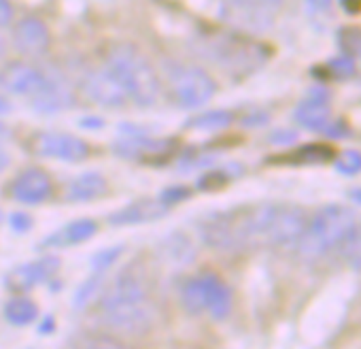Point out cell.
<instances>
[{
	"label": "cell",
	"mask_w": 361,
	"mask_h": 349,
	"mask_svg": "<svg viewBox=\"0 0 361 349\" xmlns=\"http://www.w3.org/2000/svg\"><path fill=\"white\" fill-rule=\"evenodd\" d=\"M348 196H350V199H353L355 203H359V205H361V188H357V190H353V192H350Z\"/></svg>",
	"instance_id": "obj_42"
},
{
	"label": "cell",
	"mask_w": 361,
	"mask_h": 349,
	"mask_svg": "<svg viewBox=\"0 0 361 349\" xmlns=\"http://www.w3.org/2000/svg\"><path fill=\"white\" fill-rule=\"evenodd\" d=\"M5 319L11 326H20V328L30 326L39 319V307L30 298L16 296L5 304Z\"/></svg>",
	"instance_id": "obj_19"
},
{
	"label": "cell",
	"mask_w": 361,
	"mask_h": 349,
	"mask_svg": "<svg viewBox=\"0 0 361 349\" xmlns=\"http://www.w3.org/2000/svg\"><path fill=\"white\" fill-rule=\"evenodd\" d=\"M338 252L348 266H353L357 273H361V222H357L353 226V230L346 235V239L342 241Z\"/></svg>",
	"instance_id": "obj_21"
},
{
	"label": "cell",
	"mask_w": 361,
	"mask_h": 349,
	"mask_svg": "<svg viewBox=\"0 0 361 349\" xmlns=\"http://www.w3.org/2000/svg\"><path fill=\"white\" fill-rule=\"evenodd\" d=\"M245 3H251V5H255V7H259V9H264V11L274 13V11L281 7L283 0H245Z\"/></svg>",
	"instance_id": "obj_35"
},
{
	"label": "cell",
	"mask_w": 361,
	"mask_h": 349,
	"mask_svg": "<svg viewBox=\"0 0 361 349\" xmlns=\"http://www.w3.org/2000/svg\"><path fill=\"white\" fill-rule=\"evenodd\" d=\"M180 304L192 315L209 313L213 319L224 321L232 313V290L215 273H202L188 279L180 288Z\"/></svg>",
	"instance_id": "obj_4"
},
{
	"label": "cell",
	"mask_w": 361,
	"mask_h": 349,
	"mask_svg": "<svg viewBox=\"0 0 361 349\" xmlns=\"http://www.w3.org/2000/svg\"><path fill=\"white\" fill-rule=\"evenodd\" d=\"M234 122V113L232 111H224V109H215V111H207L194 119H190L185 124V128L190 130H202V132H215V130H224Z\"/></svg>",
	"instance_id": "obj_20"
},
{
	"label": "cell",
	"mask_w": 361,
	"mask_h": 349,
	"mask_svg": "<svg viewBox=\"0 0 361 349\" xmlns=\"http://www.w3.org/2000/svg\"><path fill=\"white\" fill-rule=\"evenodd\" d=\"M35 149L43 158H54L62 162H83L90 153L85 141L66 132H41L35 141Z\"/></svg>",
	"instance_id": "obj_9"
},
{
	"label": "cell",
	"mask_w": 361,
	"mask_h": 349,
	"mask_svg": "<svg viewBox=\"0 0 361 349\" xmlns=\"http://www.w3.org/2000/svg\"><path fill=\"white\" fill-rule=\"evenodd\" d=\"M209 52L213 60H217V64H221L230 73H251L268 58V49L264 45L234 37H221L213 41Z\"/></svg>",
	"instance_id": "obj_5"
},
{
	"label": "cell",
	"mask_w": 361,
	"mask_h": 349,
	"mask_svg": "<svg viewBox=\"0 0 361 349\" xmlns=\"http://www.w3.org/2000/svg\"><path fill=\"white\" fill-rule=\"evenodd\" d=\"M266 122H268V115L262 113V111H253L251 115H247V117L243 119L245 126H264Z\"/></svg>",
	"instance_id": "obj_37"
},
{
	"label": "cell",
	"mask_w": 361,
	"mask_h": 349,
	"mask_svg": "<svg viewBox=\"0 0 361 349\" xmlns=\"http://www.w3.org/2000/svg\"><path fill=\"white\" fill-rule=\"evenodd\" d=\"M336 168L342 174H357L361 170V153L359 151H344L338 160H336Z\"/></svg>",
	"instance_id": "obj_27"
},
{
	"label": "cell",
	"mask_w": 361,
	"mask_h": 349,
	"mask_svg": "<svg viewBox=\"0 0 361 349\" xmlns=\"http://www.w3.org/2000/svg\"><path fill=\"white\" fill-rule=\"evenodd\" d=\"M32 226H35V220H32V215H28L26 211H16V213L9 215V228H11L13 232H18V235L30 232Z\"/></svg>",
	"instance_id": "obj_29"
},
{
	"label": "cell",
	"mask_w": 361,
	"mask_h": 349,
	"mask_svg": "<svg viewBox=\"0 0 361 349\" xmlns=\"http://www.w3.org/2000/svg\"><path fill=\"white\" fill-rule=\"evenodd\" d=\"M39 332L41 334H54L56 332V319L51 315H45L43 321H39Z\"/></svg>",
	"instance_id": "obj_38"
},
{
	"label": "cell",
	"mask_w": 361,
	"mask_h": 349,
	"mask_svg": "<svg viewBox=\"0 0 361 349\" xmlns=\"http://www.w3.org/2000/svg\"><path fill=\"white\" fill-rule=\"evenodd\" d=\"M293 155H295V162H308V164H312V162H325V160H329L334 155V151L329 147H325V145H306L300 151H295Z\"/></svg>",
	"instance_id": "obj_26"
},
{
	"label": "cell",
	"mask_w": 361,
	"mask_h": 349,
	"mask_svg": "<svg viewBox=\"0 0 361 349\" xmlns=\"http://www.w3.org/2000/svg\"><path fill=\"white\" fill-rule=\"evenodd\" d=\"M329 69H331V73L338 75V77H348V75H353L355 64H353V60H350L348 56H340V58L329 60Z\"/></svg>",
	"instance_id": "obj_31"
},
{
	"label": "cell",
	"mask_w": 361,
	"mask_h": 349,
	"mask_svg": "<svg viewBox=\"0 0 361 349\" xmlns=\"http://www.w3.org/2000/svg\"><path fill=\"white\" fill-rule=\"evenodd\" d=\"M295 122L306 128V130H312V132H325V128L329 126L331 122V115H329V107L325 102V98L321 96H312L304 102L298 105L295 113H293Z\"/></svg>",
	"instance_id": "obj_17"
},
{
	"label": "cell",
	"mask_w": 361,
	"mask_h": 349,
	"mask_svg": "<svg viewBox=\"0 0 361 349\" xmlns=\"http://www.w3.org/2000/svg\"><path fill=\"white\" fill-rule=\"evenodd\" d=\"M30 100H32L35 111L54 115L73 107V90H71V83L64 79V75H60L58 71H51L43 75V83L30 96Z\"/></svg>",
	"instance_id": "obj_8"
},
{
	"label": "cell",
	"mask_w": 361,
	"mask_h": 349,
	"mask_svg": "<svg viewBox=\"0 0 361 349\" xmlns=\"http://www.w3.org/2000/svg\"><path fill=\"white\" fill-rule=\"evenodd\" d=\"M3 56H5V41L0 39V58H3Z\"/></svg>",
	"instance_id": "obj_43"
},
{
	"label": "cell",
	"mask_w": 361,
	"mask_h": 349,
	"mask_svg": "<svg viewBox=\"0 0 361 349\" xmlns=\"http://www.w3.org/2000/svg\"><path fill=\"white\" fill-rule=\"evenodd\" d=\"M164 247H166V256H168L172 262L185 264V262H192L194 256H196V249H194L192 241H190L185 235H180V232L170 235V239L164 243Z\"/></svg>",
	"instance_id": "obj_23"
},
{
	"label": "cell",
	"mask_w": 361,
	"mask_h": 349,
	"mask_svg": "<svg viewBox=\"0 0 361 349\" xmlns=\"http://www.w3.org/2000/svg\"><path fill=\"white\" fill-rule=\"evenodd\" d=\"M342 45L348 54L361 56V30H348L346 37H342Z\"/></svg>",
	"instance_id": "obj_32"
},
{
	"label": "cell",
	"mask_w": 361,
	"mask_h": 349,
	"mask_svg": "<svg viewBox=\"0 0 361 349\" xmlns=\"http://www.w3.org/2000/svg\"><path fill=\"white\" fill-rule=\"evenodd\" d=\"M106 192V179L98 170L83 172L75 177L66 188V201L71 203H90L100 199Z\"/></svg>",
	"instance_id": "obj_18"
},
{
	"label": "cell",
	"mask_w": 361,
	"mask_h": 349,
	"mask_svg": "<svg viewBox=\"0 0 361 349\" xmlns=\"http://www.w3.org/2000/svg\"><path fill=\"white\" fill-rule=\"evenodd\" d=\"M83 85H85V94L94 102H98L100 107H106V109H119L130 100L126 90L121 88V83L115 79V75L109 69L92 71L85 77Z\"/></svg>",
	"instance_id": "obj_11"
},
{
	"label": "cell",
	"mask_w": 361,
	"mask_h": 349,
	"mask_svg": "<svg viewBox=\"0 0 361 349\" xmlns=\"http://www.w3.org/2000/svg\"><path fill=\"white\" fill-rule=\"evenodd\" d=\"M170 85H172L174 100L183 109H200L217 92L215 79L204 69L198 66H183L174 71Z\"/></svg>",
	"instance_id": "obj_6"
},
{
	"label": "cell",
	"mask_w": 361,
	"mask_h": 349,
	"mask_svg": "<svg viewBox=\"0 0 361 349\" xmlns=\"http://www.w3.org/2000/svg\"><path fill=\"white\" fill-rule=\"evenodd\" d=\"M9 164H11V158H9V153H7L3 147H0V172H3V170L9 166Z\"/></svg>",
	"instance_id": "obj_40"
},
{
	"label": "cell",
	"mask_w": 361,
	"mask_h": 349,
	"mask_svg": "<svg viewBox=\"0 0 361 349\" xmlns=\"http://www.w3.org/2000/svg\"><path fill=\"white\" fill-rule=\"evenodd\" d=\"M98 317L119 336H140L155 326L157 311L145 281L134 273H121L102 290Z\"/></svg>",
	"instance_id": "obj_1"
},
{
	"label": "cell",
	"mask_w": 361,
	"mask_h": 349,
	"mask_svg": "<svg viewBox=\"0 0 361 349\" xmlns=\"http://www.w3.org/2000/svg\"><path fill=\"white\" fill-rule=\"evenodd\" d=\"M0 224H3V211H0Z\"/></svg>",
	"instance_id": "obj_44"
},
{
	"label": "cell",
	"mask_w": 361,
	"mask_h": 349,
	"mask_svg": "<svg viewBox=\"0 0 361 349\" xmlns=\"http://www.w3.org/2000/svg\"><path fill=\"white\" fill-rule=\"evenodd\" d=\"M79 126L85 128V130H100V128H104V119L96 117V115H90V117L79 119Z\"/></svg>",
	"instance_id": "obj_36"
},
{
	"label": "cell",
	"mask_w": 361,
	"mask_h": 349,
	"mask_svg": "<svg viewBox=\"0 0 361 349\" xmlns=\"http://www.w3.org/2000/svg\"><path fill=\"white\" fill-rule=\"evenodd\" d=\"M170 211L168 205H164L159 199H140L136 203H130L115 213L109 215L111 226H140L161 220Z\"/></svg>",
	"instance_id": "obj_14"
},
{
	"label": "cell",
	"mask_w": 361,
	"mask_h": 349,
	"mask_svg": "<svg viewBox=\"0 0 361 349\" xmlns=\"http://www.w3.org/2000/svg\"><path fill=\"white\" fill-rule=\"evenodd\" d=\"M13 111V105L5 98V96H0V115H7Z\"/></svg>",
	"instance_id": "obj_39"
},
{
	"label": "cell",
	"mask_w": 361,
	"mask_h": 349,
	"mask_svg": "<svg viewBox=\"0 0 361 349\" xmlns=\"http://www.w3.org/2000/svg\"><path fill=\"white\" fill-rule=\"evenodd\" d=\"M298 138V134L293 132V130H279V132H274L272 136H270V141L274 143V145H289V143H293Z\"/></svg>",
	"instance_id": "obj_34"
},
{
	"label": "cell",
	"mask_w": 361,
	"mask_h": 349,
	"mask_svg": "<svg viewBox=\"0 0 361 349\" xmlns=\"http://www.w3.org/2000/svg\"><path fill=\"white\" fill-rule=\"evenodd\" d=\"M11 136V128L5 124V122H0V141L3 138H9Z\"/></svg>",
	"instance_id": "obj_41"
},
{
	"label": "cell",
	"mask_w": 361,
	"mask_h": 349,
	"mask_svg": "<svg viewBox=\"0 0 361 349\" xmlns=\"http://www.w3.org/2000/svg\"><path fill=\"white\" fill-rule=\"evenodd\" d=\"M96 232H98V224L92 218H81V220H75V222L66 224L64 228L56 230L54 235L45 237L39 247L41 249H49V247H73V245H81V243L90 241Z\"/></svg>",
	"instance_id": "obj_16"
},
{
	"label": "cell",
	"mask_w": 361,
	"mask_h": 349,
	"mask_svg": "<svg viewBox=\"0 0 361 349\" xmlns=\"http://www.w3.org/2000/svg\"><path fill=\"white\" fill-rule=\"evenodd\" d=\"M11 196L22 205H41L51 196V179L49 174L41 168H28L22 174H18Z\"/></svg>",
	"instance_id": "obj_13"
},
{
	"label": "cell",
	"mask_w": 361,
	"mask_h": 349,
	"mask_svg": "<svg viewBox=\"0 0 361 349\" xmlns=\"http://www.w3.org/2000/svg\"><path fill=\"white\" fill-rule=\"evenodd\" d=\"M60 258L54 256V254H45L37 260H30V262H24L16 268H11L5 277V288L11 290V292H30L32 288L49 281L58 268H60Z\"/></svg>",
	"instance_id": "obj_7"
},
{
	"label": "cell",
	"mask_w": 361,
	"mask_h": 349,
	"mask_svg": "<svg viewBox=\"0 0 361 349\" xmlns=\"http://www.w3.org/2000/svg\"><path fill=\"white\" fill-rule=\"evenodd\" d=\"M106 69L126 90L128 98L138 107H153L159 100V79L151 62L130 43L111 47Z\"/></svg>",
	"instance_id": "obj_3"
},
{
	"label": "cell",
	"mask_w": 361,
	"mask_h": 349,
	"mask_svg": "<svg viewBox=\"0 0 361 349\" xmlns=\"http://www.w3.org/2000/svg\"><path fill=\"white\" fill-rule=\"evenodd\" d=\"M43 71L24 62L11 60L0 69V88L13 96H32L43 83Z\"/></svg>",
	"instance_id": "obj_10"
},
{
	"label": "cell",
	"mask_w": 361,
	"mask_h": 349,
	"mask_svg": "<svg viewBox=\"0 0 361 349\" xmlns=\"http://www.w3.org/2000/svg\"><path fill=\"white\" fill-rule=\"evenodd\" d=\"M104 275L106 273H96V271H92V275L77 288V292H75V296H73V307H75V311H83L92 300H94V296L102 290V285H104Z\"/></svg>",
	"instance_id": "obj_22"
},
{
	"label": "cell",
	"mask_w": 361,
	"mask_h": 349,
	"mask_svg": "<svg viewBox=\"0 0 361 349\" xmlns=\"http://www.w3.org/2000/svg\"><path fill=\"white\" fill-rule=\"evenodd\" d=\"M121 254H123V245H113V247L100 249L90 258V268L96 273H106L121 258Z\"/></svg>",
	"instance_id": "obj_24"
},
{
	"label": "cell",
	"mask_w": 361,
	"mask_h": 349,
	"mask_svg": "<svg viewBox=\"0 0 361 349\" xmlns=\"http://www.w3.org/2000/svg\"><path fill=\"white\" fill-rule=\"evenodd\" d=\"M13 20V7L9 0H0V28L9 26Z\"/></svg>",
	"instance_id": "obj_33"
},
{
	"label": "cell",
	"mask_w": 361,
	"mask_h": 349,
	"mask_svg": "<svg viewBox=\"0 0 361 349\" xmlns=\"http://www.w3.org/2000/svg\"><path fill=\"white\" fill-rule=\"evenodd\" d=\"M13 45L20 54L28 58L43 56L51 45L49 28L39 18H24L13 28Z\"/></svg>",
	"instance_id": "obj_12"
},
{
	"label": "cell",
	"mask_w": 361,
	"mask_h": 349,
	"mask_svg": "<svg viewBox=\"0 0 361 349\" xmlns=\"http://www.w3.org/2000/svg\"><path fill=\"white\" fill-rule=\"evenodd\" d=\"M174 149V141L168 138H149L142 134L126 136L113 143V151L119 158L126 160H142V158H157V155H168Z\"/></svg>",
	"instance_id": "obj_15"
},
{
	"label": "cell",
	"mask_w": 361,
	"mask_h": 349,
	"mask_svg": "<svg viewBox=\"0 0 361 349\" xmlns=\"http://www.w3.org/2000/svg\"><path fill=\"white\" fill-rule=\"evenodd\" d=\"M234 166H226V168H219V170H209V172H204L202 177L198 179V188H202L204 192L209 190H217V188H221L228 179H232V177H236V174H240V172H230Z\"/></svg>",
	"instance_id": "obj_25"
},
{
	"label": "cell",
	"mask_w": 361,
	"mask_h": 349,
	"mask_svg": "<svg viewBox=\"0 0 361 349\" xmlns=\"http://www.w3.org/2000/svg\"><path fill=\"white\" fill-rule=\"evenodd\" d=\"M357 224V215L344 205H325L306 222L295 247L304 262H319L336 252Z\"/></svg>",
	"instance_id": "obj_2"
},
{
	"label": "cell",
	"mask_w": 361,
	"mask_h": 349,
	"mask_svg": "<svg viewBox=\"0 0 361 349\" xmlns=\"http://www.w3.org/2000/svg\"><path fill=\"white\" fill-rule=\"evenodd\" d=\"M190 194H192V190L185 188V186H170V188H166L157 199H159L164 205L174 207V205H178V203H183L185 199H190Z\"/></svg>",
	"instance_id": "obj_28"
},
{
	"label": "cell",
	"mask_w": 361,
	"mask_h": 349,
	"mask_svg": "<svg viewBox=\"0 0 361 349\" xmlns=\"http://www.w3.org/2000/svg\"><path fill=\"white\" fill-rule=\"evenodd\" d=\"M77 349H123V347H121V343H117L115 338L96 336V338H87V341H83Z\"/></svg>",
	"instance_id": "obj_30"
}]
</instances>
